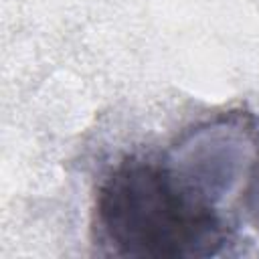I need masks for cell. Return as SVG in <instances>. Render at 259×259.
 <instances>
[{"label": "cell", "mask_w": 259, "mask_h": 259, "mask_svg": "<svg viewBox=\"0 0 259 259\" xmlns=\"http://www.w3.org/2000/svg\"><path fill=\"white\" fill-rule=\"evenodd\" d=\"M93 227L97 239L121 257H210L229 241V225L202 188L160 162L136 156L119 162L99 184Z\"/></svg>", "instance_id": "1"}]
</instances>
